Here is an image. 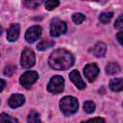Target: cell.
<instances>
[{
  "instance_id": "6da1fadb",
  "label": "cell",
  "mask_w": 123,
  "mask_h": 123,
  "mask_svg": "<svg viewBox=\"0 0 123 123\" xmlns=\"http://www.w3.org/2000/svg\"><path fill=\"white\" fill-rule=\"evenodd\" d=\"M48 63L53 69L67 70L74 64V57L65 49H57L50 55Z\"/></svg>"
},
{
  "instance_id": "7a4b0ae2",
  "label": "cell",
  "mask_w": 123,
  "mask_h": 123,
  "mask_svg": "<svg viewBox=\"0 0 123 123\" xmlns=\"http://www.w3.org/2000/svg\"><path fill=\"white\" fill-rule=\"evenodd\" d=\"M78 100L73 96H64L60 101V109L64 115H71L78 111Z\"/></svg>"
},
{
  "instance_id": "3957f363",
  "label": "cell",
  "mask_w": 123,
  "mask_h": 123,
  "mask_svg": "<svg viewBox=\"0 0 123 123\" xmlns=\"http://www.w3.org/2000/svg\"><path fill=\"white\" fill-rule=\"evenodd\" d=\"M67 30L66 23L59 18H53L50 25V36L52 37H57L61 35H63Z\"/></svg>"
},
{
  "instance_id": "277c9868",
  "label": "cell",
  "mask_w": 123,
  "mask_h": 123,
  "mask_svg": "<svg viewBox=\"0 0 123 123\" xmlns=\"http://www.w3.org/2000/svg\"><path fill=\"white\" fill-rule=\"evenodd\" d=\"M63 88H64V79L60 75H56L52 77L47 86V90L53 94L61 93L63 90Z\"/></svg>"
},
{
  "instance_id": "5b68a950",
  "label": "cell",
  "mask_w": 123,
  "mask_h": 123,
  "mask_svg": "<svg viewBox=\"0 0 123 123\" xmlns=\"http://www.w3.org/2000/svg\"><path fill=\"white\" fill-rule=\"evenodd\" d=\"M36 62V56L32 49L26 48L21 54V65L23 68H31Z\"/></svg>"
},
{
  "instance_id": "8992f818",
  "label": "cell",
  "mask_w": 123,
  "mask_h": 123,
  "mask_svg": "<svg viewBox=\"0 0 123 123\" xmlns=\"http://www.w3.org/2000/svg\"><path fill=\"white\" fill-rule=\"evenodd\" d=\"M38 78V75L36 71H26L25 73H23L21 76H20V79H19V82H20V85L25 87V88H30L31 86L37 80Z\"/></svg>"
},
{
  "instance_id": "52a82bcc",
  "label": "cell",
  "mask_w": 123,
  "mask_h": 123,
  "mask_svg": "<svg viewBox=\"0 0 123 123\" xmlns=\"http://www.w3.org/2000/svg\"><path fill=\"white\" fill-rule=\"evenodd\" d=\"M42 28L39 25H34L30 27L25 34V39L28 43H34L38 39V37L41 36Z\"/></svg>"
},
{
  "instance_id": "ba28073f",
  "label": "cell",
  "mask_w": 123,
  "mask_h": 123,
  "mask_svg": "<svg viewBox=\"0 0 123 123\" xmlns=\"http://www.w3.org/2000/svg\"><path fill=\"white\" fill-rule=\"evenodd\" d=\"M84 74L88 82H93L99 74V68L95 63H88L84 68Z\"/></svg>"
},
{
  "instance_id": "9c48e42d",
  "label": "cell",
  "mask_w": 123,
  "mask_h": 123,
  "mask_svg": "<svg viewBox=\"0 0 123 123\" xmlns=\"http://www.w3.org/2000/svg\"><path fill=\"white\" fill-rule=\"evenodd\" d=\"M19 34H20L19 24H17V23L12 24L7 31V39L11 42H13L19 37Z\"/></svg>"
},
{
  "instance_id": "30bf717a",
  "label": "cell",
  "mask_w": 123,
  "mask_h": 123,
  "mask_svg": "<svg viewBox=\"0 0 123 123\" xmlns=\"http://www.w3.org/2000/svg\"><path fill=\"white\" fill-rule=\"evenodd\" d=\"M90 53H92L95 57L97 58H102L105 56L106 51H107V45L105 42L103 41H98L97 43L94 44V46H92V48L89 50Z\"/></svg>"
},
{
  "instance_id": "8fae6325",
  "label": "cell",
  "mask_w": 123,
  "mask_h": 123,
  "mask_svg": "<svg viewBox=\"0 0 123 123\" xmlns=\"http://www.w3.org/2000/svg\"><path fill=\"white\" fill-rule=\"evenodd\" d=\"M69 78L70 80L73 82V84L79 88V89H84L86 87V83L84 82V80L82 79L79 71L77 70H72L69 74Z\"/></svg>"
},
{
  "instance_id": "7c38bea8",
  "label": "cell",
  "mask_w": 123,
  "mask_h": 123,
  "mask_svg": "<svg viewBox=\"0 0 123 123\" xmlns=\"http://www.w3.org/2000/svg\"><path fill=\"white\" fill-rule=\"evenodd\" d=\"M25 102V97L22 94H12L11 95V97L9 98V106L12 109H15L18 108L20 106H22Z\"/></svg>"
},
{
  "instance_id": "4fadbf2b",
  "label": "cell",
  "mask_w": 123,
  "mask_h": 123,
  "mask_svg": "<svg viewBox=\"0 0 123 123\" xmlns=\"http://www.w3.org/2000/svg\"><path fill=\"white\" fill-rule=\"evenodd\" d=\"M109 86L112 91L119 92L123 88V79L122 78H114V79L111 80Z\"/></svg>"
},
{
  "instance_id": "5bb4252c",
  "label": "cell",
  "mask_w": 123,
  "mask_h": 123,
  "mask_svg": "<svg viewBox=\"0 0 123 123\" xmlns=\"http://www.w3.org/2000/svg\"><path fill=\"white\" fill-rule=\"evenodd\" d=\"M120 71V66L116 62H110L106 66V73L108 75H114Z\"/></svg>"
},
{
  "instance_id": "9a60e30c",
  "label": "cell",
  "mask_w": 123,
  "mask_h": 123,
  "mask_svg": "<svg viewBox=\"0 0 123 123\" xmlns=\"http://www.w3.org/2000/svg\"><path fill=\"white\" fill-rule=\"evenodd\" d=\"M27 120H28V123H41L40 116H39L38 112H37L36 111H30Z\"/></svg>"
},
{
  "instance_id": "2e32d148",
  "label": "cell",
  "mask_w": 123,
  "mask_h": 123,
  "mask_svg": "<svg viewBox=\"0 0 123 123\" xmlns=\"http://www.w3.org/2000/svg\"><path fill=\"white\" fill-rule=\"evenodd\" d=\"M54 44H55V42L53 40H43V41H41V42H39L37 44V49L38 51H44V50L54 46Z\"/></svg>"
},
{
  "instance_id": "e0dca14e",
  "label": "cell",
  "mask_w": 123,
  "mask_h": 123,
  "mask_svg": "<svg viewBox=\"0 0 123 123\" xmlns=\"http://www.w3.org/2000/svg\"><path fill=\"white\" fill-rule=\"evenodd\" d=\"M0 123H19V122L14 117L3 112L0 114Z\"/></svg>"
},
{
  "instance_id": "ac0fdd59",
  "label": "cell",
  "mask_w": 123,
  "mask_h": 123,
  "mask_svg": "<svg viewBox=\"0 0 123 123\" xmlns=\"http://www.w3.org/2000/svg\"><path fill=\"white\" fill-rule=\"evenodd\" d=\"M112 15H113V12H102L100 15H99V21L103 24H107L108 22L111 21V19L112 18Z\"/></svg>"
},
{
  "instance_id": "d6986e66",
  "label": "cell",
  "mask_w": 123,
  "mask_h": 123,
  "mask_svg": "<svg viewBox=\"0 0 123 123\" xmlns=\"http://www.w3.org/2000/svg\"><path fill=\"white\" fill-rule=\"evenodd\" d=\"M84 111L87 113H92L95 111V104L92 101H86L84 103Z\"/></svg>"
},
{
  "instance_id": "ffe728a7",
  "label": "cell",
  "mask_w": 123,
  "mask_h": 123,
  "mask_svg": "<svg viewBox=\"0 0 123 123\" xmlns=\"http://www.w3.org/2000/svg\"><path fill=\"white\" fill-rule=\"evenodd\" d=\"M59 5H60V1H57V0H49V1H46L44 3L45 9L47 11H52L55 8H57Z\"/></svg>"
},
{
  "instance_id": "44dd1931",
  "label": "cell",
  "mask_w": 123,
  "mask_h": 123,
  "mask_svg": "<svg viewBox=\"0 0 123 123\" xmlns=\"http://www.w3.org/2000/svg\"><path fill=\"white\" fill-rule=\"evenodd\" d=\"M85 19H86V16H85L83 13H80V12L74 13V14L72 15V20H73V22L76 23V24H81Z\"/></svg>"
},
{
  "instance_id": "7402d4cb",
  "label": "cell",
  "mask_w": 123,
  "mask_h": 123,
  "mask_svg": "<svg viewBox=\"0 0 123 123\" xmlns=\"http://www.w3.org/2000/svg\"><path fill=\"white\" fill-rule=\"evenodd\" d=\"M15 69H16V66H15V65H13V64H9V65H7V66L5 67V69H4V74H5L6 76L10 77V76H12V75L14 73Z\"/></svg>"
},
{
  "instance_id": "603a6c76",
  "label": "cell",
  "mask_w": 123,
  "mask_h": 123,
  "mask_svg": "<svg viewBox=\"0 0 123 123\" xmlns=\"http://www.w3.org/2000/svg\"><path fill=\"white\" fill-rule=\"evenodd\" d=\"M42 2L41 1H24L23 4L29 9H36L37 6H39Z\"/></svg>"
},
{
  "instance_id": "cb8c5ba5",
  "label": "cell",
  "mask_w": 123,
  "mask_h": 123,
  "mask_svg": "<svg viewBox=\"0 0 123 123\" xmlns=\"http://www.w3.org/2000/svg\"><path fill=\"white\" fill-rule=\"evenodd\" d=\"M114 27L116 28V29H118V30H122V28H123V21H122V14H120L119 16H118V18L115 20V23H114Z\"/></svg>"
},
{
  "instance_id": "d4e9b609",
  "label": "cell",
  "mask_w": 123,
  "mask_h": 123,
  "mask_svg": "<svg viewBox=\"0 0 123 123\" xmlns=\"http://www.w3.org/2000/svg\"><path fill=\"white\" fill-rule=\"evenodd\" d=\"M82 123H105V119L102 117H94V118L88 119L87 121H85Z\"/></svg>"
},
{
  "instance_id": "484cf974",
  "label": "cell",
  "mask_w": 123,
  "mask_h": 123,
  "mask_svg": "<svg viewBox=\"0 0 123 123\" xmlns=\"http://www.w3.org/2000/svg\"><path fill=\"white\" fill-rule=\"evenodd\" d=\"M5 86H6V82H5V80L0 79V92L3 91V89L5 88Z\"/></svg>"
},
{
  "instance_id": "4316f807",
  "label": "cell",
  "mask_w": 123,
  "mask_h": 123,
  "mask_svg": "<svg viewBox=\"0 0 123 123\" xmlns=\"http://www.w3.org/2000/svg\"><path fill=\"white\" fill-rule=\"evenodd\" d=\"M116 37H117V40H118L119 44H120V45H122V44H123V41H122V32H121V31L117 34Z\"/></svg>"
},
{
  "instance_id": "83f0119b",
  "label": "cell",
  "mask_w": 123,
  "mask_h": 123,
  "mask_svg": "<svg viewBox=\"0 0 123 123\" xmlns=\"http://www.w3.org/2000/svg\"><path fill=\"white\" fill-rule=\"evenodd\" d=\"M2 32H3V29H2V27L0 26V36L2 35Z\"/></svg>"
}]
</instances>
